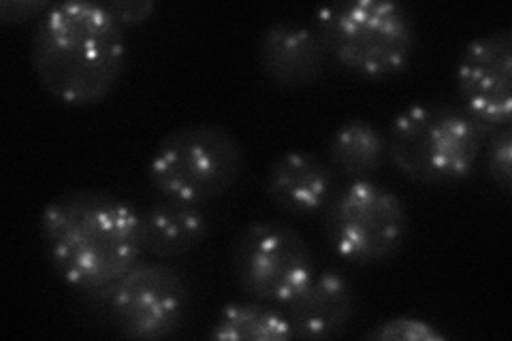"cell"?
<instances>
[{
    "label": "cell",
    "mask_w": 512,
    "mask_h": 341,
    "mask_svg": "<svg viewBox=\"0 0 512 341\" xmlns=\"http://www.w3.org/2000/svg\"><path fill=\"white\" fill-rule=\"evenodd\" d=\"M39 235L58 278L84 292H109L146 252L141 211L103 190L58 194L41 211Z\"/></svg>",
    "instance_id": "obj_1"
},
{
    "label": "cell",
    "mask_w": 512,
    "mask_h": 341,
    "mask_svg": "<svg viewBox=\"0 0 512 341\" xmlns=\"http://www.w3.org/2000/svg\"><path fill=\"white\" fill-rule=\"evenodd\" d=\"M242 171V145L216 124L175 128L160 139L148 167L160 197L192 205H203L231 190Z\"/></svg>",
    "instance_id": "obj_5"
},
{
    "label": "cell",
    "mask_w": 512,
    "mask_h": 341,
    "mask_svg": "<svg viewBox=\"0 0 512 341\" xmlns=\"http://www.w3.org/2000/svg\"><path fill=\"white\" fill-rule=\"evenodd\" d=\"M485 137L487 133L463 109L421 103L395 116L387 156L416 184H451L472 175Z\"/></svg>",
    "instance_id": "obj_3"
},
{
    "label": "cell",
    "mask_w": 512,
    "mask_h": 341,
    "mask_svg": "<svg viewBox=\"0 0 512 341\" xmlns=\"http://www.w3.org/2000/svg\"><path fill=\"white\" fill-rule=\"evenodd\" d=\"M107 11L114 15V20L124 26L143 24L152 18L156 11L154 0H111V3H103Z\"/></svg>",
    "instance_id": "obj_19"
},
{
    "label": "cell",
    "mask_w": 512,
    "mask_h": 341,
    "mask_svg": "<svg viewBox=\"0 0 512 341\" xmlns=\"http://www.w3.org/2000/svg\"><path fill=\"white\" fill-rule=\"evenodd\" d=\"M367 339L376 341H444L446 333L440 331L436 324L414 316H397L389 318L367 333Z\"/></svg>",
    "instance_id": "obj_16"
},
{
    "label": "cell",
    "mask_w": 512,
    "mask_h": 341,
    "mask_svg": "<svg viewBox=\"0 0 512 341\" xmlns=\"http://www.w3.org/2000/svg\"><path fill=\"white\" fill-rule=\"evenodd\" d=\"M54 5L45 0H3L0 3V22L7 26L26 24L30 20H41Z\"/></svg>",
    "instance_id": "obj_18"
},
{
    "label": "cell",
    "mask_w": 512,
    "mask_h": 341,
    "mask_svg": "<svg viewBox=\"0 0 512 341\" xmlns=\"http://www.w3.org/2000/svg\"><path fill=\"white\" fill-rule=\"evenodd\" d=\"M314 30L327 56L367 79L404 71L416 47L412 15L395 0H346L323 7Z\"/></svg>",
    "instance_id": "obj_4"
},
{
    "label": "cell",
    "mask_w": 512,
    "mask_h": 341,
    "mask_svg": "<svg viewBox=\"0 0 512 341\" xmlns=\"http://www.w3.org/2000/svg\"><path fill=\"white\" fill-rule=\"evenodd\" d=\"M329 165L350 182L372 180L387 158V137L372 122L348 120L329 141Z\"/></svg>",
    "instance_id": "obj_14"
},
{
    "label": "cell",
    "mask_w": 512,
    "mask_h": 341,
    "mask_svg": "<svg viewBox=\"0 0 512 341\" xmlns=\"http://www.w3.org/2000/svg\"><path fill=\"white\" fill-rule=\"evenodd\" d=\"M335 175L329 162L303 150L286 152L269 167L267 199L286 214L303 216L327 207L333 197Z\"/></svg>",
    "instance_id": "obj_12"
},
{
    "label": "cell",
    "mask_w": 512,
    "mask_h": 341,
    "mask_svg": "<svg viewBox=\"0 0 512 341\" xmlns=\"http://www.w3.org/2000/svg\"><path fill=\"white\" fill-rule=\"evenodd\" d=\"M210 337L220 341H286L293 337V329L286 314L267 303H227Z\"/></svg>",
    "instance_id": "obj_15"
},
{
    "label": "cell",
    "mask_w": 512,
    "mask_h": 341,
    "mask_svg": "<svg viewBox=\"0 0 512 341\" xmlns=\"http://www.w3.org/2000/svg\"><path fill=\"white\" fill-rule=\"evenodd\" d=\"M487 175L504 194L512 188V126L500 128L489 135L487 143Z\"/></svg>",
    "instance_id": "obj_17"
},
{
    "label": "cell",
    "mask_w": 512,
    "mask_h": 341,
    "mask_svg": "<svg viewBox=\"0 0 512 341\" xmlns=\"http://www.w3.org/2000/svg\"><path fill=\"white\" fill-rule=\"evenodd\" d=\"M237 286L259 303L286 307L314 278L308 241L282 222H252L231 248Z\"/></svg>",
    "instance_id": "obj_7"
},
{
    "label": "cell",
    "mask_w": 512,
    "mask_h": 341,
    "mask_svg": "<svg viewBox=\"0 0 512 341\" xmlns=\"http://www.w3.org/2000/svg\"><path fill=\"white\" fill-rule=\"evenodd\" d=\"M259 64L278 88H303L320 79L327 67V52L314 26L282 22L269 26L259 39Z\"/></svg>",
    "instance_id": "obj_10"
},
{
    "label": "cell",
    "mask_w": 512,
    "mask_h": 341,
    "mask_svg": "<svg viewBox=\"0 0 512 341\" xmlns=\"http://www.w3.org/2000/svg\"><path fill=\"white\" fill-rule=\"evenodd\" d=\"M329 246L352 265L389 261L408 235V211L395 192L374 180L333 192L325 211Z\"/></svg>",
    "instance_id": "obj_6"
},
{
    "label": "cell",
    "mask_w": 512,
    "mask_h": 341,
    "mask_svg": "<svg viewBox=\"0 0 512 341\" xmlns=\"http://www.w3.org/2000/svg\"><path fill=\"white\" fill-rule=\"evenodd\" d=\"M297 339L340 337L355 314V290L338 271L314 275L312 282L284 307Z\"/></svg>",
    "instance_id": "obj_11"
},
{
    "label": "cell",
    "mask_w": 512,
    "mask_h": 341,
    "mask_svg": "<svg viewBox=\"0 0 512 341\" xmlns=\"http://www.w3.org/2000/svg\"><path fill=\"white\" fill-rule=\"evenodd\" d=\"M39 84L69 107H90L118 86L128 58L124 28L103 3H56L30 43Z\"/></svg>",
    "instance_id": "obj_2"
},
{
    "label": "cell",
    "mask_w": 512,
    "mask_h": 341,
    "mask_svg": "<svg viewBox=\"0 0 512 341\" xmlns=\"http://www.w3.org/2000/svg\"><path fill=\"white\" fill-rule=\"evenodd\" d=\"M143 248L163 261L195 252L210 233L205 211L199 205L160 199L141 211Z\"/></svg>",
    "instance_id": "obj_13"
},
{
    "label": "cell",
    "mask_w": 512,
    "mask_h": 341,
    "mask_svg": "<svg viewBox=\"0 0 512 341\" xmlns=\"http://www.w3.org/2000/svg\"><path fill=\"white\" fill-rule=\"evenodd\" d=\"M457 92L463 111L487 137L512 126V30L500 28L476 37L457 64Z\"/></svg>",
    "instance_id": "obj_9"
},
{
    "label": "cell",
    "mask_w": 512,
    "mask_h": 341,
    "mask_svg": "<svg viewBox=\"0 0 512 341\" xmlns=\"http://www.w3.org/2000/svg\"><path fill=\"white\" fill-rule=\"evenodd\" d=\"M188 290L180 273L160 263H137L109 290V310L122 335L165 339L182 327Z\"/></svg>",
    "instance_id": "obj_8"
}]
</instances>
